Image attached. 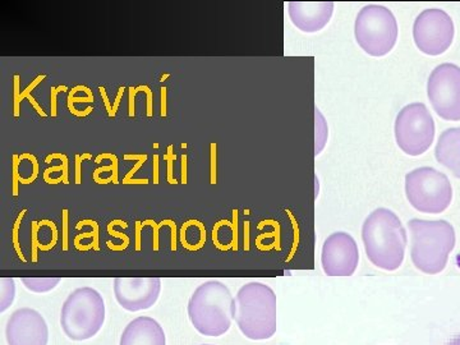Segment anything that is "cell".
Returning <instances> with one entry per match:
<instances>
[{
    "instance_id": "1",
    "label": "cell",
    "mask_w": 460,
    "mask_h": 345,
    "mask_svg": "<svg viewBox=\"0 0 460 345\" xmlns=\"http://www.w3.org/2000/svg\"><path fill=\"white\" fill-rule=\"evenodd\" d=\"M362 241L371 263L386 271H395L404 261L407 230L398 215L385 208L372 211L362 226Z\"/></svg>"
},
{
    "instance_id": "2",
    "label": "cell",
    "mask_w": 460,
    "mask_h": 345,
    "mask_svg": "<svg viewBox=\"0 0 460 345\" xmlns=\"http://www.w3.org/2000/svg\"><path fill=\"white\" fill-rule=\"evenodd\" d=\"M411 259L425 274H440L456 247V230L447 220L411 219Z\"/></svg>"
},
{
    "instance_id": "3",
    "label": "cell",
    "mask_w": 460,
    "mask_h": 345,
    "mask_svg": "<svg viewBox=\"0 0 460 345\" xmlns=\"http://www.w3.org/2000/svg\"><path fill=\"white\" fill-rule=\"evenodd\" d=\"M234 321L244 337L266 341L277 332V295L262 283H248L234 298Z\"/></svg>"
},
{
    "instance_id": "4",
    "label": "cell",
    "mask_w": 460,
    "mask_h": 345,
    "mask_svg": "<svg viewBox=\"0 0 460 345\" xmlns=\"http://www.w3.org/2000/svg\"><path fill=\"white\" fill-rule=\"evenodd\" d=\"M193 328L205 337H222L234 320V298L219 280H208L196 288L189 302Z\"/></svg>"
},
{
    "instance_id": "5",
    "label": "cell",
    "mask_w": 460,
    "mask_h": 345,
    "mask_svg": "<svg viewBox=\"0 0 460 345\" xmlns=\"http://www.w3.org/2000/svg\"><path fill=\"white\" fill-rule=\"evenodd\" d=\"M105 323V302L98 290L91 287L77 288L71 293L60 311V326L66 338L75 341H89L98 335Z\"/></svg>"
},
{
    "instance_id": "6",
    "label": "cell",
    "mask_w": 460,
    "mask_h": 345,
    "mask_svg": "<svg viewBox=\"0 0 460 345\" xmlns=\"http://www.w3.org/2000/svg\"><path fill=\"white\" fill-rule=\"evenodd\" d=\"M398 33L394 14L384 5H366L358 12L354 22L356 40L371 57H384L394 49Z\"/></svg>"
},
{
    "instance_id": "7",
    "label": "cell",
    "mask_w": 460,
    "mask_h": 345,
    "mask_svg": "<svg viewBox=\"0 0 460 345\" xmlns=\"http://www.w3.org/2000/svg\"><path fill=\"white\" fill-rule=\"evenodd\" d=\"M405 196L420 213H444L453 199V187L444 172L420 166L405 175Z\"/></svg>"
},
{
    "instance_id": "8",
    "label": "cell",
    "mask_w": 460,
    "mask_h": 345,
    "mask_svg": "<svg viewBox=\"0 0 460 345\" xmlns=\"http://www.w3.org/2000/svg\"><path fill=\"white\" fill-rule=\"evenodd\" d=\"M394 132L402 153L410 156L422 155L434 142V118L423 102H413L396 115Z\"/></svg>"
},
{
    "instance_id": "9",
    "label": "cell",
    "mask_w": 460,
    "mask_h": 345,
    "mask_svg": "<svg viewBox=\"0 0 460 345\" xmlns=\"http://www.w3.org/2000/svg\"><path fill=\"white\" fill-rule=\"evenodd\" d=\"M452 17L438 8L425 9L414 21V44L423 54L441 56L452 47L454 40Z\"/></svg>"
},
{
    "instance_id": "10",
    "label": "cell",
    "mask_w": 460,
    "mask_h": 345,
    "mask_svg": "<svg viewBox=\"0 0 460 345\" xmlns=\"http://www.w3.org/2000/svg\"><path fill=\"white\" fill-rule=\"evenodd\" d=\"M428 96L435 113L444 120H460V66L444 63L436 66L428 81Z\"/></svg>"
},
{
    "instance_id": "11",
    "label": "cell",
    "mask_w": 460,
    "mask_h": 345,
    "mask_svg": "<svg viewBox=\"0 0 460 345\" xmlns=\"http://www.w3.org/2000/svg\"><path fill=\"white\" fill-rule=\"evenodd\" d=\"M358 262V246L348 233H332L323 242L321 265L328 277H352Z\"/></svg>"
},
{
    "instance_id": "12",
    "label": "cell",
    "mask_w": 460,
    "mask_h": 345,
    "mask_svg": "<svg viewBox=\"0 0 460 345\" xmlns=\"http://www.w3.org/2000/svg\"><path fill=\"white\" fill-rule=\"evenodd\" d=\"M114 296L118 305L129 313L154 307L162 292L159 278H117Z\"/></svg>"
},
{
    "instance_id": "13",
    "label": "cell",
    "mask_w": 460,
    "mask_h": 345,
    "mask_svg": "<svg viewBox=\"0 0 460 345\" xmlns=\"http://www.w3.org/2000/svg\"><path fill=\"white\" fill-rule=\"evenodd\" d=\"M8 345H48L49 328L40 313L33 308H18L9 316L5 325Z\"/></svg>"
},
{
    "instance_id": "14",
    "label": "cell",
    "mask_w": 460,
    "mask_h": 345,
    "mask_svg": "<svg viewBox=\"0 0 460 345\" xmlns=\"http://www.w3.org/2000/svg\"><path fill=\"white\" fill-rule=\"evenodd\" d=\"M334 3L290 2L288 14L296 29L307 33L321 31L332 20Z\"/></svg>"
},
{
    "instance_id": "15",
    "label": "cell",
    "mask_w": 460,
    "mask_h": 345,
    "mask_svg": "<svg viewBox=\"0 0 460 345\" xmlns=\"http://www.w3.org/2000/svg\"><path fill=\"white\" fill-rule=\"evenodd\" d=\"M119 345H166L164 329L153 317H137L123 330Z\"/></svg>"
},
{
    "instance_id": "16",
    "label": "cell",
    "mask_w": 460,
    "mask_h": 345,
    "mask_svg": "<svg viewBox=\"0 0 460 345\" xmlns=\"http://www.w3.org/2000/svg\"><path fill=\"white\" fill-rule=\"evenodd\" d=\"M435 157L438 163L460 180V127L441 133L436 144Z\"/></svg>"
},
{
    "instance_id": "17",
    "label": "cell",
    "mask_w": 460,
    "mask_h": 345,
    "mask_svg": "<svg viewBox=\"0 0 460 345\" xmlns=\"http://www.w3.org/2000/svg\"><path fill=\"white\" fill-rule=\"evenodd\" d=\"M22 283L30 292L44 295L56 289L60 279L59 278H22Z\"/></svg>"
},
{
    "instance_id": "18",
    "label": "cell",
    "mask_w": 460,
    "mask_h": 345,
    "mask_svg": "<svg viewBox=\"0 0 460 345\" xmlns=\"http://www.w3.org/2000/svg\"><path fill=\"white\" fill-rule=\"evenodd\" d=\"M16 296V284L12 278H2L0 279V313H5Z\"/></svg>"
},
{
    "instance_id": "19",
    "label": "cell",
    "mask_w": 460,
    "mask_h": 345,
    "mask_svg": "<svg viewBox=\"0 0 460 345\" xmlns=\"http://www.w3.org/2000/svg\"><path fill=\"white\" fill-rule=\"evenodd\" d=\"M326 138H328V127H326L325 118L316 108V155H319L325 147Z\"/></svg>"
},
{
    "instance_id": "20",
    "label": "cell",
    "mask_w": 460,
    "mask_h": 345,
    "mask_svg": "<svg viewBox=\"0 0 460 345\" xmlns=\"http://www.w3.org/2000/svg\"><path fill=\"white\" fill-rule=\"evenodd\" d=\"M164 224H168L169 226H171L172 230V250L175 251L177 250V244H175V235H177V226H175V223L172 222V220H164V222H162L160 226H156L155 223L153 222V220H146V222L142 223V226H153L154 229H155V234H154V250L157 251L159 250V243H157V241H159V238H157V232H159L160 226H164Z\"/></svg>"
},
{
    "instance_id": "21",
    "label": "cell",
    "mask_w": 460,
    "mask_h": 345,
    "mask_svg": "<svg viewBox=\"0 0 460 345\" xmlns=\"http://www.w3.org/2000/svg\"><path fill=\"white\" fill-rule=\"evenodd\" d=\"M22 160H30L32 164V174L30 178H23L21 177L20 183L22 184H31L33 181H36V178H38L39 175V169H40V165H39L38 159H36L35 155H32V154L25 153L22 154V155H20V162H22Z\"/></svg>"
},
{
    "instance_id": "22",
    "label": "cell",
    "mask_w": 460,
    "mask_h": 345,
    "mask_svg": "<svg viewBox=\"0 0 460 345\" xmlns=\"http://www.w3.org/2000/svg\"><path fill=\"white\" fill-rule=\"evenodd\" d=\"M166 151H168L164 155V160L166 164H168V175H166V180H168V183L178 184L177 180L174 178V162L175 159H177V155L174 154V146L169 145Z\"/></svg>"
},
{
    "instance_id": "23",
    "label": "cell",
    "mask_w": 460,
    "mask_h": 345,
    "mask_svg": "<svg viewBox=\"0 0 460 345\" xmlns=\"http://www.w3.org/2000/svg\"><path fill=\"white\" fill-rule=\"evenodd\" d=\"M13 84H14V90H13V109H14V117L18 118L21 115V102H22V100H21V77L18 75H14L13 77Z\"/></svg>"
},
{
    "instance_id": "24",
    "label": "cell",
    "mask_w": 460,
    "mask_h": 345,
    "mask_svg": "<svg viewBox=\"0 0 460 345\" xmlns=\"http://www.w3.org/2000/svg\"><path fill=\"white\" fill-rule=\"evenodd\" d=\"M135 93H136V95H137L138 93H146L147 117L148 118L153 117V115H154V93H153V90H151L150 87L147 86V84H141V86L136 87Z\"/></svg>"
},
{
    "instance_id": "25",
    "label": "cell",
    "mask_w": 460,
    "mask_h": 345,
    "mask_svg": "<svg viewBox=\"0 0 460 345\" xmlns=\"http://www.w3.org/2000/svg\"><path fill=\"white\" fill-rule=\"evenodd\" d=\"M111 160V163H113L114 169H113V174L111 175V180H113L114 184L119 183V180H118V166H119V162H118V157L115 155V154H100L98 157L95 159V163H102V160Z\"/></svg>"
},
{
    "instance_id": "26",
    "label": "cell",
    "mask_w": 460,
    "mask_h": 345,
    "mask_svg": "<svg viewBox=\"0 0 460 345\" xmlns=\"http://www.w3.org/2000/svg\"><path fill=\"white\" fill-rule=\"evenodd\" d=\"M146 162H138L137 164L133 166L131 171L127 172L126 177L123 178L122 183L123 184H148L147 178H145V180H133V175L137 172V171H140L142 168V165L145 164Z\"/></svg>"
},
{
    "instance_id": "27",
    "label": "cell",
    "mask_w": 460,
    "mask_h": 345,
    "mask_svg": "<svg viewBox=\"0 0 460 345\" xmlns=\"http://www.w3.org/2000/svg\"><path fill=\"white\" fill-rule=\"evenodd\" d=\"M12 160H13V164H12V169H13V174H12V181H13V196H18V183H20L21 180L20 156L13 155L12 156Z\"/></svg>"
},
{
    "instance_id": "28",
    "label": "cell",
    "mask_w": 460,
    "mask_h": 345,
    "mask_svg": "<svg viewBox=\"0 0 460 345\" xmlns=\"http://www.w3.org/2000/svg\"><path fill=\"white\" fill-rule=\"evenodd\" d=\"M68 90V87L65 86V84H60L58 87H51L50 90V105H51V117H57V96L59 93H65V91Z\"/></svg>"
},
{
    "instance_id": "29",
    "label": "cell",
    "mask_w": 460,
    "mask_h": 345,
    "mask_svg": "<svg viewBox=\"0 0 460 345\" xmlns=\"http://www.w3.org/2000/svg\"><path fill=\"white\" fill-rule=\"evenodd\" d=\"M45 78H47V75H38V77L32 81L31 84L22 91V93H21V100L27 99V96L31 95L32 90L35 89V87H38Z\"/></svg>"
},
{
    "instance_id": "30",
    "label": "cell",
    "mask_w": 460,
    "mask_h": 345,
    "mask_svg": "<svg viewBox=\"0 0 460 345\" xmlns=\"http://www.w3.org/2000/svg\"><path fill=\"white\" fill-rule=\"evenodd\" d=\"M211 183H217V144H211Z\"/></svg>"
},
{
    "instance_id": "31",
    "label": "cell",
    "mask_w": 460,
    "mask_h": 345,
    "mask_svg": "<svg viewBox=\"0 0 460 345\" xmlns=\"http://www.w3.org/2000/svg\"><path fill=\"white\" fill-rule=\"evenodd\" d=\"M26 210L21 211L20 217H18L16 226H14V247H16L18 256L21 257V259L23 260V261H26L25 257H23L22 252H21L20 244H18V229H20L21 226V220H22L23 215H25Z\"/></svg>"
},
{
    "instance_id": "32",
    "label": "cell",
    "mask_w": 460,
    "mask_h": 345,
    "mask_svg": "<svg viewBox=\"0 0 460 345\" xmlns=\"http://www.w3.org/2000/svg\"><path fill=\"white\" fill-rule=\"evenodd\" d=\"M75 184H78V186H80V184L83 183V168H81V166H83V160H81V155H75Z\"/></svg>"
},
{
    "instance_id": "33",
    "label": "cell",
    "mask_w": 460,
    "mask_h": 345,
    "mask_svg": "<svg viewBox=\"0 0 460 345\" xmlns=\"http://www.w3.org/2000/svg\"><path fill=\"white\" fill-rule=\"evenodd\" d=\"M181 183L184 184L186 186L189 181H187V171H189V156L186 155V154H183V155L181 156Z\"/></svg>"
},
{
    "instance_id": "34",
    "label": "cell",
    "mask_w": 460,
    "mask_h": 345,
    "mask_svg": "<svg viewBox=\"0 0 460 345\" xmlns=\"http://www.w3.org/2000/svg\"><path fill=\"white\" fill-rule=\"evenodd\" d=\"M39 223L33 222L32 223V260L33 261H36V248L40 246L38 242V230H39Z\"/></svg>"
},
{
    "instance_id": "35",
    "label": "cell",
    "mask_w": 460,
    "mask_h": 345,
    "mask_svg": "<svg viewBox=\"0 0 460 345\" xmlns=\"http://www.w3.org/2000/svg\"><path fill=\"white\" fill-rule=\"evenodd\" d=\"M100 95H102V100H104L105 108H107L108 115L111 118H114L113 115V107L111 105V100H109L107 95V91H105L104 87H99Z\"/></svg>"
},
{
    "instance_id": "36",
    "label": "cell",
    "mask_w": 460,
    "mask_h": 345,
    "mask_svg": "<svg viewBox=\"0 0 460 345\" xmlns=\"http://www.w3.org/2000/svg\"><path fill=\"white\" fill-rule=\"evenodd\" d=\"M135 89L136 87H129V117L133 118L135 117V114H136V102H135V98H136V93H135Z\"/></svg>"
},
{
    "instance_id": "37",
    "label": "cell",
    "mask_w": 460,
    "mask_h": 345,
    "mask_svg": "<svg viewBox=\"0 0 460 345\" xmlns=\"http://www.w3.org/2000/svg\"><path fill=\"white\" fill-rule=\"evenodd\" d=\"M27 100H29L30 104L32 105V108L35 109L36 113L40 115V117H42V118L48 117V114L45 113L44 109H42L40 107V105H39V102H36V100L32 98V95L27 96Z\"/></svg>"
},
{
    "instance_id": "38",
    "label": "cell",
    "mask_w": 460,
    "mask_h": 345,
    "mask_svg": "<svg viewBox=\"0 0 460 345\" xmlns=\"http://www.w3.org/2000/svg\"><path fill=\"white\" fill-rule=\"evenodd\" d=\"M166 93H168V89L166 87H162L160 89V93H162V109H160V115H162L163 118L166 117V114H168V107H166Z\"/></svg>"
},
{
    "instance_id": "39",
    "label": "cell",
    "mask_w": 460,
    "mask_h": 345,
    "mask_svg": "<svg viewBox=\"0 0 460 345\" xmlns=\"http://www.w3.org/2000/svg\"><path fill=\"white\" fill-rule=\"evenodd\" d=\"M124 90H126V87L122 86L119 87V90H118L117 96H115L114 104H113V115H117L118 108H119L120 100L123 99L124 95Z\"/></svg>"
},
{
    "instance_id": "40",
    "label": "cell",
    "mask_w": 460,
    "mask_h": 345,
    "mask_svg": "<svg viewBox=\"0 0 460 345\" xmlns=\"http://www.w3.org/2000/svg\"><path fill=\"white\" fill-rule=\"evenodd\" d=\"M159 159H160V156L157 155V154H155V155H154V163H153L154 184H159Z\"/></svg>"
},
{
    "instance_id": "41",
    "label": "cell",
    "mask_w": 460,
    "mask_h": 345,
    "mask_svg": "<svg viewBox=\"0 0 460 345\" xmlns=\"http://www.w3.org/2000/svg\"><path fill=\"white\" fill-rule=\"evenodd\" d=\"M114 165H109V166H102V168H98L93 171V180H96V178H99V175L102 174V172H113Z\"/></svg>"
},
{
    "instance_id": "42",
    "label": "cell",
    "mask_w": 460,
    "mask_h": 345,
    "mask_svg": "<svg viewBox=\"0 0 460 345\" xmlns=\"http://www.w3.org/2000/svg\"><path fill=\"white\" fill-rule=\"evenodd\" d=\"M66 219H68V210H63V234H65V250H66V229H68V224H66Z\"/></svg>"
},
{
    "instance_id": "43",
    "label": "cell",
    "mask_w": 460,
    "mask_h": 345,
    "mask_svg": "<svg viewBox=\"0 0 460 345\" xmlns=\"http://www.w3.org/2000/svg\"><path fill=\"white\" fill-rule=\"evenodd\" d=\"M124 160H136V162H146L147 155L146 154H142V155H124Z\"/></svg>"
},
{
    "instance_id": "44",
    "label": "cell",
    "mask_w": 460,
    "mask_h": 345,
    "mask_svg": "<svg viewBox=\"0 0 460 345\" xmlns=\"http://www.w3.org/2000/svg\"><path fill=\"white\" fill-rule=\"evenodd\" d=\"M142 224L141 222H137V226H136V229H137V250H140V233H141Z\"/></svg>"
},
{
    "instance_id": "45",
    "label": "cell",
    "mask_w": 460,
    "mask_h": 345,
    "mask_svg": "<svg viewBox=\"0 0 460 345\" xmlns=\"http://www.w3.org/2000/svg\"><path fill=\"white\" fill-rule=\"evenodd\" d=\"M447 345H460V334L456 335V337L452 339Z\"/></svg>"
},
{
    "instance_id": "46",
    "label": "cell",
    "mask_w": 460,
    "mask_h": 345,
    "mask_svg": "<svg viewBox=\"0 0 460 345\" xmlns=\"http://www.w3.org/2000/svg\"><path fill=\"white\" fill-rule=\"evenodd\" d=\"M91 159H93V155H91V154L84 153V154H83V155H81V160H83V162H84V160H91Z\"/></svg>"
},
{
    "instance_id": "47",
    "label": "cell",
    "mask_w": 460,
    "mask_h": 345,
    "mask_svg": "<svg viewBox=\"0 0 460 345\" xmlns=\"http://www.w3.org/2000/svg\"><path fill=\"white\" fill-rule=\"evenodd\" d=\"M169 77H171V75L166 74V75H163L162 80H160V81H162V83H164V81H166V78H169Z\"/></svg>"
},
{
    "instance_id": "48",
    "label": "cell",
    "mask_w": 460,
    "mask_h": 345,
    "mask_svg": "<svg viewBox=\"0 0 460 345\" xmlns=\"http://www.w3.org/2000/svg\"><path fill=\"white\" fill-rule=\"evenodd\" d=\"M202 345H213V344H202Z\"/></svg>"
}]
</instances>
